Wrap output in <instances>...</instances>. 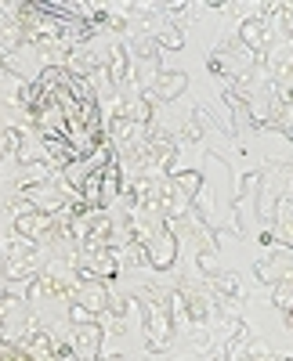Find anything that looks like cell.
Masks as SVG:
<instances>
[{
    "instance_id": "1",
    "label": "cell",
    "mask_w": 293,
    "mask_h": 361,
    "mask_svg": "<svg viewBox=\"0 0 293 361\" xmlns=\"http://www.w3.org/2000/svg\"><path fill=\"white\" fill-rule=\"evenodd\" d=\"M33 123L47 152L62 159H83L98 145L95 90L69 69H51L33 98Z\"/></svg>"
},
{
    "instance_id": "2",
    "label": "cell",
    "mask_w": 293,
    "mask_h": 361,
    "mask_svg": "<svg viewBox=\"0 0 293 361\" xmlns=\"http://www.w3.org/2000/svg\"><path fill=\"white\" fill-rule=\"evenodd\" d=\"M0 361H37L33 354H25V350H11V354H4Z\"/></svg>"
}]
</instances>
